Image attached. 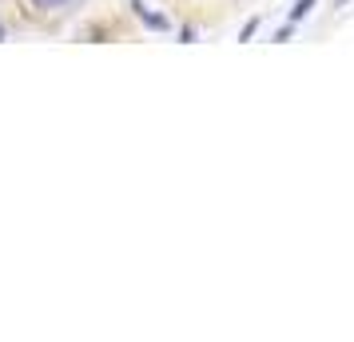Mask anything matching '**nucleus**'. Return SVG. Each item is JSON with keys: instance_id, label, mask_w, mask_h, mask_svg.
<instances>
[{"instance_id": "1", "label": "nucleus", "mask_w": 354, "mask_h": 342, "mask_svg": "<svg viewBox=\"0 0 354 342\" xmlns=\"http://www.w3.org/2000/svg\"><path fill=\"white\" fill-rule=\"evenodd\" d=\"M131 8H136V12H140V17L147 20V24H151V28H167V20H163V17H151V12H147V8H144V4H140V0H136Z\"/></svg>"}, {"instance_id": "2", "label": "nucleus", "mask_w": 354, "mask_h": 342, "mask_svg": "<svg viewBox=\"0 0 354 342\" xmlns=\"http://www.w3.org/2000/svg\"><path fill=\"white\" fill-rule=\"evenodd\" d=\"M310 8H315V0H299V4L290 8V24H295V20H303L306 12H310Z\"/></svg>"}, {"instance_id": "3", "label": "nucleus", "mask_w": 354, "mask_h": 342, "mask_svg": "<svg viewBox=\"0 0 354 342\" xmlns=\"http://www.w3.org/2000/svg\"><path fill=\"white\" fill-rule=\"evenodd\" d=\"M36 8H60V4H64V0H32Z\"/></svg>"}, {"instance_id": "4", "label": "nucleus", "mask_w": 354, "mask_h": 342, "mask_svg": "<svg viewBox=\"0 0 354 342\" xmlns=\"http://www.w3.org/2000/svg\"><path fill=\"white\" fill-rule=\"evenodd\" d=\"M0 40H4V20H0Z\"/></svg>"}]
</instances>
